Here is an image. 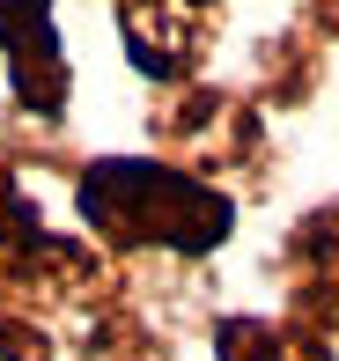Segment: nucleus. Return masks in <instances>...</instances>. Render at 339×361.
Listing matches in <instances>:
<instances>
[{
  "mask_svg": "<svg viewBox=\"0 0 339 361\" xmlns=\"http://www.w3.org/2000/svg\"><path fill=\"white\" fill-rule=\"evenodd\" d=\"M96 361H163V339H148V332H133V324H118V347H96Z\"/></svg>",
  "mask_w": 339,
  "mask_h": 361,
  "instance_id": "nucleus-6",
  "label": "nucleus"
},
{
  "mask_svg": "<svg viewBox=\"0 0 339 361\" xmlns=\"http://www.w3.org/2000/svg\"><path fill=\"white\" fill-rule=\"evenodd\" d=\"M74 207L89 214L96 236L125 243V251H177L199 258L236 228V200L214 185H199L177 162H148V155H104L82 170Z\"/></svg>",
  "mask_w": 339,
  "mask_h": 361,
  "instance_id": "nucleus-1",
  "label": "nucleus"
},
{
  "mask_svg": "<svg viewBox=\"0 0 339 361\" xmlns=\"http://www.w3.org/2000/svg\"><path fill=\"white\" fill-rule=\"evenodd\" d=\"M0 52H8V89L30 111H67V59L52 37V0H0Z\"/></svg>",
  "mask_w": 339,
  "mask_h": 361,
  "instance_id": "nucleus-2",
  "label": "nucleus"
},
{
  "mask_svg": "<svg viewBox=\"0 0 339 361\" xmlns=\"http://www.w3.org/2000/svg\"><path fill=\"white\" fill-rule=\"evenodd\" d=\"M288 295H295V310L325 332V324H339V207H325V214L302 221L295 251H288Z\"/></svg>",
  "mask_w": 339,
  "mask_h": 361,
  "instance_id": "nucleus-4",
  "label": "nucleus"
},
{
  "mask_svg": "<svg viewBox=\"0 0 339 361\" xmlns=\"http://www.w3.org/2000/svg\"><path fill=\"white\" fill-rule=\"evenodd\" d=\"M214 354L221 361H332V347L317 332H273L258 317H229L214 332Z\"/></svg>",
  "mask_w": 339,
  "mask_h": 361,
  "instance_id": "nucleus-5",
  "label": "nucleus"
},
{
  "mask_svg": "<svg viewBox=\"0 0 339 361\" xmlns=\"http://www.w3.org/2000/svg\"><path fill=\"white\" fill-rule=\"evenodd\" d=\"M125 52H133L140 74L177 81L199 52V15L192 0H125Z\"/></svg>",
  "mask_w": 339,
  "mask_h": 361,
  "instance_id": "nucleus-3",
  "label": "nucleus"
}]
</instances>
